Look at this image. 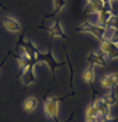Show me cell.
Returning <instances> with one entry per match:
<instances>
[{"mask_svg": "<svg viewBox=\"0 0 118 122\" xmlns=\"http://www.w3.org/2000/svg\"><path fill=\"white\" fill-rule=\"evenodd\" d=\"M33 59L37 64H46L48 66V69L51 70L52 72V75H53V79H54V75H55V71L63 66V65H67V62H59L56 61L55 57L53 56V53H52V49L49 48L47 51H41L39 48H37L33 53Z\"/></svg>", "mask_w": 118, "mask_h": 122, "instance_id": "obj_1", "label": "cell"}, {"mask_svg": "<svg viewBox=\"0 0 118 122\" xmlns=\"http://www.w3.org/2000/svg\"><path fill=\"white\" fill-rule=\"evenodd\" d=\"M77 32L79 33H87L97 39L99 41H102L103 39L108 38V27L102 26L97 23H92V22H85L83 23L79 27H77Z\"/></svg>", "mask_w": 118, "mask_h": 122, "instance_id": "obj_2", "label": "cell"}, {"mask_svg": "<svg viewBox=\"0 0 118 122\" xmlns=\"http://www.w3.org/2000/svg\"><path fill=\"white\" fill-rule=\"evenodd\" d=\"M60 102L61 98L59 97H49L44 102V113L45 117L48 119H55L57 120L60 111Z\"/></svg>", "mask_w": 118, "mask_h": 122, "instance_id": "obj_3", "label": "cell"}, {"mask_svg": "<svg viewBox=\"0 0 118 122\" xmlns=\"http://www.w3.org/2000/svg\"><path fill=\"white\" fill-rule=\"evenodd\" d=\"M100 51H101L107 59L113 61V59L118 58V45L116 42H113L111 39L106 38L102 41H100Z\"/></svg>", "mask_w": 118, "mask_h": 122, "instance_id": "obj_4", "label": "cell"}, {"mask_svg": "<svg viewBox=\"0 0 118 122\" xmlns=\"http://www.w3.org/2000/svg\"><path fill=\"white\" fill-rule=\"evenodd\" d=\"M38 64L37 63H32L30 65H28L25 67L21 69V73L17 75L20 79H21L22 83L24 86H31L33 83H36L37 81V75H36V66Z\"/></svg>", "mask_w": 118, "mask_h": 122, "instance_id": "obj_5", "label": "cell"}, {"mask_svg": "<svg viewBox=\"0 0 118 122\" xmlns=\"http://www.w3.org/2000/svg\"><path fill=\"white\" fill-rule=\"evenodd\" d=\"M39 29L48 32V34L52 38L68 39V36L65 34V31H64V29H63V26H62V23H61V21L59 20V17H54L53 23H52L51 26H40Z\"/></svg>", "mask_w": 118, "mask_h": 122, "instance_id": "obj_6", "label": "cell"}, {"mask_svg": "<svg viewBox=\"0 0 118 122\" xmlns=\"http://www.w3.org/2000/svg\"><path fill=\"white\" fill-rule=\"evenodd\" d=\"M86 61L88 65L92 66H101L104 67L107 65V57L101 51H92L86 56Z\"/></svg>", "mask_w": 118, "mask_h": 122, "instance_id": "obj_7", "label": "cell"}, {"mask_svg": "<svg viewBox=\"0 0 118 122\" xmlns=\"http://www.w3.org/2000/svg\"><path fill=\"white\" fill-rule=\"evenodd\" d=\"M2 25L7 31L11 33H18L22 30L21 23L13 16H5L2 18Z\"/></svg>", "mask_w": 118, "mask_h": 122, "instance_id": "obj_8", "label": "cell"}, {"mask_svg": "<svg viewBox=\"0 0 118 122\" xmlns=\"http://www.w3.org/2000/svg\"><path fill=\"white\" fill-rule=\"evenodd\" d=\"M115 15H116V14L112 11V9H111V8H108V7H106L104 9H102V10L97 14L96 23H97V24H100V25H102V26L108 27Z\"/></svg>", "mask_w": 118, "mask_h": 122, "instance_id": "obj_9", "label": "cell"}, {"mask_svg": "<svg viewBox=\"0 0 118 122\" xmlns=\"http://www.w3.org/2000/svg\"><path fill=\"white\" fill-rule=\"evenodd\" d=\"M100 85L104 89H113L118 86V73H109L100 79Z\"/></svg>", "mask_w": 118, "mask_h": 122, "instance_id": "obj_10", "label": "cell"}, {"mask_svg": "<svg viewBox=\"0 0 118 122\" xmlns=\"http://www.w3.org/2000/svg\"><path fill=\"white\" fill-rule=\"evenodd\" d=\"M92 104L96 107V110H97V112H99V114H100V117H102L103 119L110 117V107L111 106H109L107 103L102 99V97L96 98Z\"/></svg>", "mask_w": 118, "mask_h": 122, "instance_id": "obj_11", "label": "cell"}, {"mask_svg": "<svg viewBox=\"0 0 118 122\" xmlns=\"http://www.w3.org/2000/svg\"><path fill=\"white\" fill-rule=\"evenodd\" d=\"M104 8H106V5L103 4L102 0H99V1H88L85 7V13L87 15H91V14H96L97 15Z\"/></svg>", "mask_w": 118, "mask_h": 122, "instance_id": "obj_12", "label": "cell"}, {"mask_svg": "<svg viewBox=\"0 0 118 122\" xmlns=\"http://www.w3.org/2000/svg\"><path fill=\"white\" fill-rule=\"evenodd\" d=\"M83 81L87 83V85L92 86L94 85V81H95V72H94V66L88 65L85 69L84 73H83Z\"/></svg>", "mask_w": 118, "mask_h": 122, "instance_id": "obj_13", "label": "cell"}, {"mask_svg": "<svg viewBox=\"0 0 118 122\" xmlns=\"http://www.w3.org/2000/svg\"><path fill=\"white\" fill-rule=\"evenodd\" d=\"M102 99L107 103L109 106H113V105H116L118 103V97L116 95V92L113 89H108V91L106 94H103L101 96Z\"/></svg>", "mask_w": 118, "mask_h": 122, "instance_id": "obj_14", "label": "cell"}, {"mask_svg": "<svg viewBox=\"0 0 118 122\" xmlns=\"http://www.w3.org/2000/svg\"><path fill=\"white\" fill-rule=\"evenodd\" d=\"M38 106V99L36 97H33V96H30V97H28L27 99L24 101L23 103V110L28 113H31L33 112Z\"/></svg>", "mask_w": 118, "mask_h": 122, "instance_id": "obj_15", "label": "cell"}, {"mask_svg": "<svg viewBox=\"0 0 118 122\" xmlns=\"http://www.w3.org/2000/svg\"><path fill=\"white\" fill-rule=\"evenodd\" d=\"M65 6H67V0H53V13L51 15H47L46 17L57 16L65 8Z\"/></svg>", "mask_w": 118, "mask_h": 122, "instance_id": "obj_16", "label": "cell"}, {"mask_svg": "<svg viewBox=\"0 0 118 122\" xmlns=\"http://www.w3.org/2000/svg\"><path fill=\"white\" fill-rule=\"evenodd\" d=\"M14 57L16 58L20 69H23V67H25V66L30 65V64L36 63L32 58H29V57H27L25 55H23V54H21V53L18 54V55H14Z\"/></svg>", "mask_w": 118, "mask_h": 122, "instance_id": "obj_17", "label": "cell"}, {"mask_svg": "<svg viewBox=\"0 0 118 122\" xmlns=\"http://www.w3.org/2000/svg\"><path fill=\"white\" fill-rule=\"evenodd\" d=\"M85 117H100V114L97 112L96 107L94 106L93 104H90L85 110Z\"/></svg>", "mask_w": 118, "mask_h": 122, "instance_id": "obj_18", "label": "cell"}, {"mask_svg": "<svg viewBox=\"0 0 118 122\" xmlns=\"http://www.w3.org/2000/svg\"><path fill=\"white\" fill-rule=\"evenodd\" d=\"M85 122H102L100 117H85Z\"/></svg>", "mask_w": 118, "mask_h": 122, "instance_id": "obj_19", "label": "cell"}, {"mask_svg": "<svg viewBox=\"0 0 118 122\" xmlns=\"http://www.w3.org/2000/svg\"><path fill=\"white\" fill-rule=\"evenodd\" d=\"M102 122H118V117H108L106 119H103Z\"/></svg>", "mask_w": 118, "mask_h": 122, "instance_id": "obj_20", "label": "cell"}, {"mask_svg": "<svg viewBox=\"0 0 118 122\" xmlns=\"http://www.w3.org/2000/svg\"><path fill=\"white\" fill-rule=\"evenodd\" d=\"M8 57H9V51H8V54H7V56H6L5 58L1 61V63H0V72H1V70H2V67H4V65H5V63L7 62V59H8Z\"/></svg>", "mask_w": 118, "mask_h": 122, "instance_id": "obj_21", "label": "cell"}, {"mask_svg": "<svg viewBox=\"0 0 118 122\" xmlns=\"http://www.w3.org/2000/svg\"><path fill=\"white\" fill-rule=\"evenodd\" d=\"M88 1H93V0H87V2H88Z\"/></svg>", "mask_w": 118, "mask_h": 122, "instance_id": "obj_22", "label": "cell"}, {"mask_svg": "<svg viewBox=\"0 0 118 122\" xmlns=\"http://www.w3.org/2000/svg\"><path fill=\"white\" fill-rule=\"evenodd\" d=\"M1 7H2V5H0V9H1Z\"/></svg>", "mask_w": 118, "mask_h": 122, "instance_id": "obj_23", "label": "cell"}, {"mask_svg": "<svg viewBox=\"0 0 118 122\" xmlns=\"http://www.w3.org/2000/svg\"><path fill=\"white\" fill-rule=\"evenodd\" d=\"M113 1H118V0H113Z\"/></svg>", "mask_w": 118, "mask_h": 122, "instance_id": "obj_24", "label": "cell"}]
</instances>
